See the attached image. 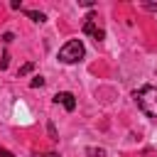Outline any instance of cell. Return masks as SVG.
I'll return each instance as SVG.
<instances>
[{
	"instance_id": "cell-8",
	"label": "cell",
	"mask_w": 157,
	"mask_h": 157,
	"mask_svg": "<svg viewBox=\"0 0 157 157\" xmlns=\"http://www.w3.org/2000/svg\"><path fill=\"white\" fill-rule=\"evenodd\" d=\"M29 86H32V88H42V86H44V78H42V76H34V78L29 81Z\"/></svg>"
},
{
	"instance_id": "cell-9",
	"label": "cell",
	"mask_w": 157,
	"mask_h": 157,
	"mask_svg": "<svg viewBox=\"0 0 157 157\" xmlns=\"http://www.w3.org/2000/svg\"><path fill=\"white\" fill-rule=\"evenodd\" d=\"M47 130H49V137H52V140H59V135H56V128H54V123H49V125H47Z\"/></svg>"
},
{
	"instance_id": "cell-7",
	"label": "cell",
	"mask_w": 157,
	"mask_h": 157,
	"mask_svg": "<svg viewBox=\"0 0 157 157\" xmlns=\"http://www.w3.org/2000/svg\"><path fill=\"white\" fill-rule=\"evenodd\" d=\"M29 71H34V61H27V64H22V66H20V71H17V76H27Z\"/></svg>"
},
{
	"instance_id": "cell-2",
	"label": "cell",
	"mask_w": 157,
	"mask_h": 157,
	"mask_svg": "<svg viewBox=\"0 0 157 157\" xmlns=\"http://www.w3.org/2000/svg\"><path fill=\"white\" fill-rule=\"evenodd\" d=\"M83 54H86L83 42H81V39H69V42L59 49V61H61V64H76V61L83 59Z\"/></svg>"
},
{
	"instance_id": "cell-14",
	"label": "cell",
	"mask_w": 157,
	"mask_h": 157,
	"mask_svg": "<svg viewBox=\"0 0 157 157\" xmlns=\"http://www.w3.org/2000/svg\"><path fill=\"white\" fill-rule=\"evenodd\" d=\"M0 157H15L10 150H5V147H0Z\"/></svg>"
},
{
	"instance_id": "cell-10",
	"label": "cell",
	"mask_w": 157,
	"mask_h": 157,
	"mask_svg": "<svg viewBox=\"0 0 157 157\" xmlns=\"http://www.w3.org/2000/svg\"><path fill=\"white\" fill-rule=\"evenodd\" d=\"M7 64H10V54L5 52V54H2V59H0V69H7Z\"/></svg>"
},
{
	"instance_id": "cell-6",
	"label": "cell",
	"mask_w": 157,
	"mask_h": 157,
	"mask_svg": "<svg viewBox=\"0 0 157 157\" xmlns=\"http://www.w3.org/2000/svg\"><path fill=\"white\" fill-rule=\"evenodd\" d=\"M86 155L88 157H105V150L103 147H86Z\"/></svg>"
},
{
	"instance_id": "cell-11",
	"label": "cell",
	"mask_w": 157,
	"mask_h": 157,
	"mask_svg": "<svg viewBox=\"0 0 157 157\" xmlns=\"http://www.w3.org/2000/svg\"><path fill=\"white\" fill-rule=\"evenodd\" d=\"M12 39H15V34H12V32H5V34H2V42H5V44H10Z\"/></svg>"
},
{
	"instance_id": "cell-5",
	"label": "cell",
	"mask_w": 157,
	"mask_h": 157,
	"mask_svg": "<svg viewBox=\"0 0 157 157\" xmlns=\"http://www.w3.org/2000/svg\"><path fill=\"white\" fill-rule=\"evenodd\" d=\"M25 15H27V17H32L34 22H39V25H42V22H47V15H44V12H39V10H25Z\"/></svg>"
},
{
	"instance_id": "cell-1",
	"label": "cell",
	"mask_w": 157,
	"mask_h": 157,
	"mask_svg": "<svg viewBox=\"0 0 157 157\" xmlns=\"http://www.w3.org/2000/svg\"><path fill=\"white\" fill-rule=\"evenodd\" d=\"M135 101L147 118H157V86L145 83L140 91H135Z\"/></svg>"
},
{
	"instance_id": "cell-4",
	"label": "cell",
	"mask_w": 157,
	"mask_h": 157,
	"mask_svg": "<svg viewBox=\"0 0 157 157\" xmlns=\"http://www.w3.org/2000/svg\"><path fill=\"white\" fill-rule=\"evenodd\" d=\"M54 103H61L69 113L76 108V98H74V93H69V91H59V93L54 96Z\"/></svg>"
},
{
	"instance_id": "cell-3",
	"label": "cell",
	"mask_w": 157,
	"mask_h": 157,
	"mask_svg": "<svg viewBox=\"0 0 157 157\" xmlns=\"http://www.w3.org/2000/svg\"><path fill=\"white\" fill-rule=\"evenodd\" d=\"M81 29H83V34L93 37L96 42H103V39H105V32L96 25V15H88V17L83 20V27H81Z\"/></svg>"
},
{
	"instance_id": "cell-12",
	"label": "cell",
	"mask_w": 157,
	"mask_h": 157,
	"mask_svg": "<svg viewBox=\"0 0 157 157\" xmlns=\"http://www.w3.org/2000/svg\"><path fill=\"white\" fill-rule=\"evenodd\" d=\"M142 7L150 10V12H157V5H155V2H142Z\"/></svg>"
},
{
	"instance_id": "cell-13",
	"label": "cell",
	"mask_w": 157,
	"mask_h": 157,
	"mask_svg": "<svg viewBox=\"0 0 157 157\" xmlns=\"http://www.w3.org/2000/svg\"><path fill=\"white\" fill-rule=\"evenodd\" d=\"M34 157H59V155H56V152H37Z\"/></svg>"
}]
</instances>
